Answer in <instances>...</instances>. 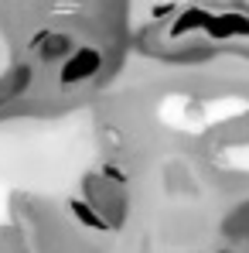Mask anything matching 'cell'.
<instances>
[{
    "instance_id": "6da1fadb",
    "label": "cell",
    "mask_w": 249,
    "mask_h": 253,
    "mask_svg": "<svg viewBox=\"0 0 249 253\" xmlns=\"http://www.w3.org/2000/svg\"><path fill=\"white\" fill-rule=\"evenodd\" d=\"M99 69H103V55H99L96 48H75V51L58 65V85H62V89H75V85L89 83Z\"/></svg>"
},
{
    "instance_id": "7a4b0ae2",
    "label": "cell",
    "mask_w": 249,
    "mask_h": 253,
    "mask_svg": "<svg viewBox=\"0 0 249 253\" xmlns=\"http://www.w3.org/2000/svg\"><path fill=\"white\" fill-rule=\"evenodd\" d=\"M31 51H35V58L44 62V65H62L75 48H72V38L62 35V31H41L31 42Z\"/></svg>"
},
{
    "instance_id": "3957f363",
    "label": "cell",
    "mask_w": 249,
    "mask_h": 253,
    "mask_svg": "<svg viewBox=\"0 0 249 253\" xmlns=\"http://www.w3.org/2000/svg\"><path fill=\"white\" fill-rule=\"evenodd\" d=\"M31 83H35L31 65H14V69H10V76H7V79H0V106L14 103L17 96H24V92L31 89Z\"/></svg>"
}]
</instances>
